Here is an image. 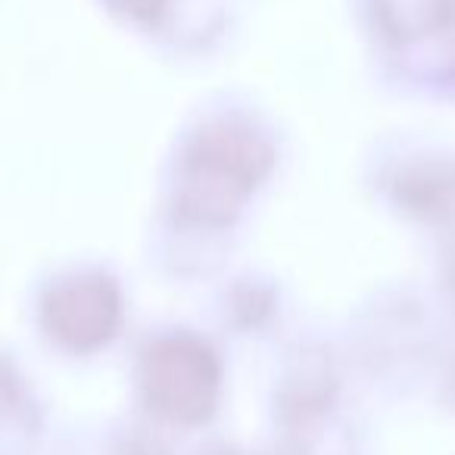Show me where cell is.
<instances>
[{"label": "cell", "instance_id": "6da1fadb", "mask_svg": "<svg viewBox=\"0 0 455 455\" xmlns=\"http://www.w3.org/2000/svg\"><path fill=\"white\" fill-rule=\"evenodd\" d=\"M144 355L140 387L147 393V409L156 418L181 427L203 424L219 405V359L190 334H172L150 340Z\"/></svg>", "mask_w": 455, "mask_h": 455}]
</instances>
